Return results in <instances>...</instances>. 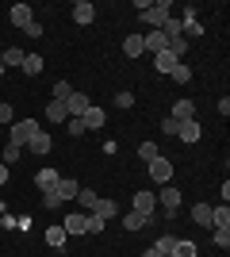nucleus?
<instances>
[{
    "label": "nucleus",
    "mask_w": 230,
    "mask_h": 257,
    "mask_svg": "<svg viewBox=\"0 0 230 257\" xmlns=\"http://www.w3.org/2000/svg\"><path fill=\"white\" fill-rule=\"evenodd\" d=\"M62 230H66L69 238H77V234H88V215H85V211H69L66 219H62Z\"/></svg>",
    "instance_id": "5"
},
{
    "label": "nucleus",
    "mask_w": 230,
    "mask_h": 257,
    "mask_svg": "<svg viewBox=\"0 0 230 257\" xmlns=\"http://www.w3.org/2000/svg\"><path fill=\"white\" fill-rule=\"evenodd\" d=\"M169 119H176V123L196 119V104H192V100H176V104H173V115H169Z\"/></svg>",
    "instance_id": "17"
},
{
    "label": "nucleus",
    "mask_w": 230,
    "mask_h": 257,
    "mask_svg": "<svg viewBox=\"0 0 230 257\" xmlns=\"http://www.w3.org/2000/svg\"><path fill=\"white\" fill-rule=\"evenodd\" d=\"M169 54H173L176 62H184V58H188V39H184V35H180V39H173V43H169Z\"/></svg>",
    "instance_id": "31"
},
{
    "label": "nucleus",
    "mask_w": 230,
    "mask_h": 257,
    "mask_svg": "<svg viewBox=\"0 0 230 257\" xmlns=\"http://www.w3.org/2000/svg\"><path fill=\"white\" fill-rule=\"evenodd\" d=\"M173 246H176V234H169V230L153 242V249H161V253H173Z\"/></svg>",
    "instance_id": "34"
},
{
    "label": "nucleus",
    "mask_w": 230,
    "mask_h": 257,
    "mask_svg": "<svg viewBox=\"0 0 230 257\" xmlns=\"http://www.w3.org/2000/svg\"><path fill=\"white\" fill-rule=\"evenodd\" d=\"M173 65H176V58H173L169 50L153 54V69H157V73H173Z\"/></svg>",
    "instance_id": "26"
},
{
    "label": "nucleus",
    "mask_w": 230,
    "mask_h": 257,
    "mask_svg": "<svg viewBox=\"0 0 230 257\" xmlns=\"http://www.w3.org/2000/svg\"><path fill=\"white\" fill-rule=\"evenodd\" d=\"M176 127H180L176 119H165V123H161V131H165V135H173V139H176Z\"/></svg>",
    "instance_id": "44"
},
{
    "label": "nucleus",
    "mask_w": 230,
    "mask_h": 257,
    "mask_svg": "<svg viewBox=\"0 0 230 257\" xmlns=\"http://www.w3.org/2000/svg\"><path fill=\"white\" fill-rule=\"evenodd\" d=\"M43 238H46V246H50V249H62L69 234L62 230V223H58V226H46V234H43Z\"/></svg>",
    "instance_id": "21"
},
{
    "label": "nucleus",
    "mask_w": 230,
    "mask_h": 257,
    "mask_svg": "<svg viewBox=\"0 0 230 257\" xmlns=\"http://www.w3.org/2000/svg\"><path fill=\"white\" fill-rule=\"evenodd\" d=\"M161 35L169 39V43H173V39H180V35H184V23H180V16H169V20H165V27H161Z\"/></svg>",
    "instance_id": "23"
},
{
    "label": "nucleus",
    "mask_w": 230,
    "mask_h": 257,
    "mask_svg": "<svg viewBox=\"0 0 230 257\" xmlns=\"http://www.w3.org/2000/svg\"><path fill=\"white\" fill-rule=\"evenodd\" d=\"M69 96H73L69 81H54V96H50V100H69Z\"/></svg>",
    "instance_id": "35"
},
{
    "label": "nucleus",
    "mask_w": 230,
    "mask_h": 257,
    "mask_svg": "<svg viewBox=\"0 0 230 257\" xmlns=\"http://www.w3.org/2000/svg\"><path fill=\"white\" fill-rule=\"evenodd\" d=\"M180 23H184L188 35H203V23H199V20H180Z\"/></svg>",
    "instance_id": "42"
},
{
    "label": "nucleus",
    "mask_w": 230,
    "mask_h": 257,
    "mask_svg": "<svg viewBox=\"0 0 230 257\" xmlns=\"http://www.w3.org/2000/svg\"><path fill=\"white\" fill-rule=\"evenodd\" d=\"M0 184H8V165H0Z\"/></svg>",
    "instance_id": "46"
},
{
    "label": "nucleus",
    "mask_w": 230,
    "mask_h": 257,
    "mask_svg": "<svg viewBox=\"0 0 230 257\" xmlns=\"http://www.w3.org/2000/svg\"><path fill=\"white\" fill-rule=\"evenodd\" d=\"M192 219H196L199 226H211V204H196L192 207Z\"/></svg>",
    "instance_id": "32"
},
{
    "label": "nucleus",
    "mask_w": 230,
    "mask_h": 257,
    "mask_svg": "<svg viewBox=\"0 0 230 257\" xmlns=\"http://www.w3.org/2000/svg\"><path fill=\"white\" fill-rule=\"evenodd\" d=\"M131 211H138V215H153V211H157V196L146 192V188H142V192H134V196H131Z\"/></svg>",
    "instance_id": "6"
},
{
    "label": "nucleus",
    "mask_w": 230,
    "mask_h": 257,
    "mask_svg": "<svg viewBox=\"0 0 230 257\" xmlns=\"http://www.w3.org/2000/svg\"><path fill=\"white\" fill-rule=\"evenodd\" d=\"M77 204H81V211H85V215H92V211H96V204H100V192H92V188H85V184H81Z\"/></svg>",
    "instance_id": "15"
},
{
    "label": "nucleus",
    "mask_w": 230,
    "mask_h": 257,
    "mask_svg": "<svg viewBox=\"0 0 230 257\" xmlns=\"http://www.w3.org/2000/svg\"><path fill=\"white\" fill-rule=\"evenodd\" d=\"M146 173H150L153 184H173V161H169V158H153Z\"/></svg>",
    "instance_id": "4"
},
{
    "label": "nucleus",
    "mask_w": 230,
    "mask_h": 257,
    "mask_svg": "<svg viewBox=\"0 0 230 257\" xmlns=\"http://www.w3.org/2000/svg\"><path fill=\"white\" fill-rule=\"evenodd\" d=\"M165 257H169V253H165Z\"/></svg>",
    "instance_id": "48"
},
{
    "label": "nucleus",
    "mask_w": 230,
    "mask_h": 257,
    "mask_svg": "<svg viewBox=\"0 0 230 257\" xmlns=\"http://www.w3.org/2000/svg\"><path fill=\"white\" fill-rule=\"evenodd\" d=\"M23 35H27V39H43V23H39V20H31L27 27H23Z\"/></svg>",
    "instance_id": "38"
},
{
    "label": "nucleus",
    "mask_w": 230,
    "mask_h": 257,
    "mask_svg": "<svg viewBox=\"0 0 230 257\" xmlns=\"http://www.w3.org/2000/svg\"><path fill=\"white\" fill-rule=\"evenodd\" d=\"M20 154H23V146L8 142V146H4V165H12V161H20Z\"/></svg>",
    "instance_id": "36"
},
{
    "label": "nucleus",
    "mask_w": 230,
    "mask_h": 257,
    "mask_svg": "<svg viewBox=\"0 0 230 257\" xmlns=\"http://www.w3.org/2000/svg\"><path fill=\"white\" fill-rule=\"evenodd\" d=\"M81 123H85V131H100V127H104V123H108V111L92 104V107H88V111H85V115H81Z\"/></svg>",
    "instance_id": "11"
},
{
    "label": "nucleus",
    "mask_w": 230,
    "mask_h": 257,
    "mask_svg": "<svg viewBox=\"0 0 230 257\" xmlns=\"http://www.w3.org/2000/svg\"><path fill=\"white\" fill-rule=\"evenodd\" d=\"M8 20H12V23H16V27H20V31H23V27H27V23L35 20V8H31V4H16Z\"/></svg>",
    "instance_id": "16"
},
{
    "label": "nucleus",
    "mask_w": 230,
    "mask_h": 257,
    "mask_svg": "<svg viewBox=\"0 0 230 257\" xmlns=\"http://www.w3.org/2000/svg\"><path fill=\"white\" fill-rule=\"evenodd\" d=\"M211 242L219 249H230V226H211Z\"/></svg>",
    "instance_id": "29"
},
{
    "label": "nucleus",
    "mask_w": 230,
    "mask_h": 257,
    "mask_svg": "<svg viewBox=\"0 0 230 257\" xmlns=\"http://www.w3.org/2000/svg\"><path fill=\"white\" fill-rule=\"evenodd\" d=\"M138 158H142L146 165H150L153 158H161V150H157V142H142V146H138Z\"/></svg>",
    "instance_id": "33"
},
{
    "label": "nucleus",
    "mask_w": 230,
    "mask_h": 257,
    "mask_svg": "<svg viewBox=\"0 0 230 257\" xmlns=\"http://www.w3.org/2000/svg\"><path fill=\"white\" fill-rule=\"evenodd\" d=\"M43 207H46V211H54V207H62V200H58L54 192H43Z\"/></svg>",
    "instance_id": "41"
},
{
    "label": "nucleus",
    "mask_w": 230,
    "mask_h": 257,
    "mask_svg": "<svg viewBox=\"0 0 230 257\" xmlns=\"http://www.w3.org/2000/svg\"><path fill=\"white\" fill-rule=\"evenodd\" d=\"M211 226H230V207L226 204L211 207Z\"/></svg>",
    "instance_id": "30"
},
{
    "label": "nucleus",
    "mask_w": 230,
    "mask_h": 257,
    "mask_svg": "<svg viewBox=\"0 0 230 257\" xmlns=\"http://www.w3.org/2000/svg\"><path fill=\"white\" fill-rule=\"evenodd\" d=\"M69 123V135H73V139H81V135H88L85 131V123H81V119H66Z\"/></svg>",
    "instance_id": "39"
},
{
    "label": "nucleus",
    "mask_w": 230,
    "mask_h": 257,
    "mask_svg": "<svg viewBox=\"0 0 230 257\" xmlns=\"http://www.w3.org/2000/svg\"><path fill=\"white\" fill-rule=\"evenodd\" d=\"M20 69L27 77H39V73H43V58H39V54H23V65H20Z\"/></svg>",
    "instance_id": "24"
},
{
    "label": "nucleus",
    "mask_w": 230,
    "mask_h": 257,
    "mask_svg": "<svg viewBox=\"0 0 230 257\" xmlns=\"http://www.w3.org/2000/svg\"><path fill=\"white\" fill-rule=\"evenodd\" d=\"M115 107L131 111V107H134V96H131V92H115Z\"/></svg>",
    "instance_id": "37"
},
{
    "label": "nucleus",
    "mask_w": 230,
    "mask_h": 257,
    "mask_svg": "<svg viewBox=\"0 0 230 257\" xmlns=\"http://www.w3.org/2000/svg\"><path fill=\"white\" fill-rule=\"evenodd\" d=\"M150 223H153V215H138V211L123 215V226H127V230H142V226H150Z\"/></svg>",
    "instance_id": "22"
},
{
    "label": "nucleus",
    "mask_w": 230,
    "mask_h": 257,
    "mask_svg": "<svg viewBox=\"0 0 230 257\" xmlns=\"http://www.w3.org/2000/svg\"><path fill=\"white\" fill-rule=\"evenodd\" d=\"M35 131H39V119H16V123L8 127V142H16V146H27Z\"/></svg>",
    "instance_id": "2"
},
{
    "label": "nucleus",
    "mask_w": 230,
    "mask_h": 257,
    "mask_svg": "<svg viewBox=\"0 0 230 257\" xmlns=\"http://www.w3.org/2000/svg\"><path fill=\"white\" fill-rule=\"evenodd\" d=\"M0 65H4V69H12V65H23V50H20V46H8V50L0 54Z\"/></svg>",
    "instance_id": "27"
},
{
    "label": "nucleus",
    "mask_w": 230,
    "mask_h": 257,
    "mask_svg": "<svg viewBox=\"0 0 230 257\" xmlns=\"http://www.w3.org/2000/svg\"><path fill=\"white\" fill-rule=\"evenodd\" d=\"M169 77H173L176 85H188V81H192V65H188V62H176V65H173V73H169Z\"/></svg>",
    "instance_id": "28"
},
{
    "label": "nucleus",
    "mask_w": 230,
    "mask_h": 257,
    "mask_svg": "<svg viewBox=\"0 0 230 257\" xmlns=\"http://www.w3.org/2000/svg\"><path fill=\"white\" fill-rule=\"evenodd\" d=\"M123 54H127V58H142L146 54V46H142V35H127V39H123Z\"/></svg>",
    "instance_id": "19"
},
{
    "label": "nucleus",
    "mask_w": 230,
    "mask_h": 257,
    "mask_svg": "<svg viewBox=\"0 0 230 257\" xmlns=\"http://www.w3.org/2000/svg\"><path fill=\"white\" fill-rule=\"evenodd\" d=\"M169 16H173V4H169V0H153L150 8L142 12V23H150V31H161Z\"/></svg>",
    "instance_id": "1"
},
{
    "label": "nucleus",
    "mask_w": 230,
    "mask_h": 257,
    "mask_svg": "<svg viewBox=\"0 0 230 257\" xmlns=\"http://www.w3.org/2000/svg\"><path fill=\"white\" fill-rule=\"evenodd\" d=\"M73 20L81 23V27H85V23H92V20H96V8H92L88 0H77V4H73Z\"/></svg>",
    "instance_id": "18"
},
{
    "label": "nucleus",
    "mask_w": 230,
    "mask_h": 257,
    "mask_svg": "<svg viewBox=\"0 0 230 257\" xmlns=\"http://www.w3.org/2000/svg\"><path fill=\"white\" fill-rule=\"evenodd\" d=\"M66 107H69V119H81L88 111V107H92V100L85 96V92H73V96L66 100Z\"/></svg>",
    "instance_id": "12"
},
{
    "label": "nucleus",
    "mask_w": 230,
    "mask_h": 257,
    "mask_svg": "<svg viewBox=\"0 0 230 257\" xmlns=\"http://www.w3.org/2000/svg\"><path fill=\"white\" fill-rule=\"evenodd\" d=\"M23 150H31L35 158H43V154H50V150H54V139H50L46 131H35V135H31V142H27Z\"/></svg>",
    "instance_id": "7"
},
{
    "label": "nucleus",
    "mask_w": 230,
    "mask_h": 257,
    "mask_svg": "<svg viewBox=\"0 0 230 257\" xmlns=\"http://www.w3.org/2000/svg\"><path fill=\"white\" fill-rule=\"evenodd\" d=\"M77 192H81V181H73V177H62L54 188V196L62 200V204H69V200H77Z\"/></svg>",
    "instance_id": "9"
},
{
    "label": "nucleus",
    "mask_w": 230,
    "mask_h": 257,
    "mask_svg": "<svg viewBox=\"0 0 230 257\" xmlns=\"http://www.w3.org/2000/svg\"><path fill=\"white\" fill-rule=\"evenodd\" d=\"M92 215H100V219L108 223V219H115V215H119V204H115L111 196H100V204H96V211H92Z\"/></svg>",
    "instance_id": "20"
},
{
    "label": "nucleus",
    "mask_w": 230,
    "mask_h": 257,
    "mask_svg": "<svg viewBox=\"0 0 230 257\" xmlns=\"http://www.w3.org/2000/svg\"><path fill=\"white\" fill-rule=\"evenodd\" d=\"M58 181H62V173H58V169H50V165H46V169H39V177H35L39 192H54V188H58Z\"/></svg>",
    "instance_id": "10"
},
{
    "label": "nucleus",
    "mask_w": 230,
    "mask_h": 257,
    "mask_svg": "<svg viewBox=\"0 0 230 257\" xmlns=\"http://www.w3.org/2000/svg\"><path fill=\"white\" fill-rule=\"evenodd\" d=\"M180 188H176V184H161V196H157V204H161V211L169 215V219H173L176 211H180Z\"/></svg>",
    "instance_id": "3"
},
{
    "label": "nucleus",
    "mask_w": 230,
    "mask_h": 257,
    "mask_svg": "<svg viewBox=\"0 0 230 257\" xmlns=\"http://www.w3.org/2000/svg\"><path fill=\"white\" fill-rule=\"evenodd\" d=\"M4 73H8V69H4V65H0V77H4Z\"/></svg>",
    "instance_id": "47"
},
{
    "label": "nucleus",
    "mask_w": 230,
    "mask_h": 257,
    "mask_svg": "<svg viewBox=\"0 0 230 257\" xmlns=\"http://www.w3.org/2000/svg\"><path fill=\"white\" fill-rule=\"evenodd\" d=\"M169 257H199V249H196V242L176 238V246H173V253H169Z\"/></svg>",
    "instance_id": "25"
},
{
    "label": "nucleus",
    "mask_w": 230,
    "mask_h": 257,
    "mask_svg": "<svg viewBox=\"0 0 230 257\" xmlns=\"http://www.w3.org/2000/svg\"><path fill=\"white\" fill-rule=\"evenodd\" d=\"M66 119H69L66 100H50V104H46V123H66Z\"/></svg>",
    "instance_id": "14"
},
{
    "label": "nucleus",
    "mask_w": 230,
    "mask_h": 257,
    "mask_svg": "<svg viewBox=\"0 0 230 257\" xmlns=\"http://www.w3.org/2000/svg\"><path fill=\"white\" fill-rule=\"evenodd\" d=\"M142 46H146V54H161V50H169V39H165L161 31H146Z\"/></svg>",
    "instance_id": "13"
},
{
    "label": "nucleus",
    "mask_w": 230,
    "mask_h": 257,
    "mask_svg": "<svg viewBox=\"0 0 230 257\" xmlns=\"http://www.w3.org/2000/svg\"><path fill=\"white\" fill-rule=\"evenodd\" d=\"M104 230V219L100 215H88V234H100Z\"/></svg>",
    "instance_id": "43"
},
{
    "label": "nucleus",
    "mask_w": 230,
    "mask_h": 257,
    "mask_svg": "<svg viewBox=\"0 0 230 257\" xmlns=\"http://www.w3.org/2000/svg\"><path fill=\"white\" fill-rule=\"evenodd\" d=\"M176 139L188 142V146H196V142L203 139V131H199V119H188V123H180V127H176Z\"/></svg>",
    "instance_id": "8"
},
{
    "label": "nucleus",
    "mask_w": 230,
    "mask_h": 257,
    "mask_svg": "<svg viewBox=\"0 0 230 257\" xmlns=\"http://www.w3.org/2000/svg\"><path fill=\"white\" fill-rule=\"evenodd\" d=\"M142 257H165V253H161V249H153V246H150V249H146Z\"/></svg>",
    "instance_id": "45"
},
{
    "label": "nucleus",
    "mask_w": 230,
    "mask_h": 257,
    "mask_svg": "<svg viewBox=\"0 0 230 257\" xmlns=\"http://www.w3.org/2000/svg\"><path fill=\"white\" fill-rule=\"evenodd\" d=\"M12 115H16V111H12V104H4V100H0V123H8V127H12V123H16Z\"/></svg>",
    "instance_id": "40"
}]
</instances>
